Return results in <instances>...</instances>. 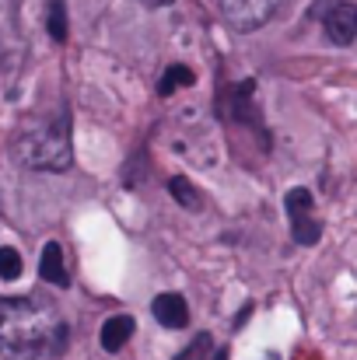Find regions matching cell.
Instances as JSON below:
<instances>
[{"instance_id": "cell-1", "label": "cell", "mask_w": 357, "mask_h": 360, "mask_svg": "<svg viewBox=\"0 0 357 360\" xmlns=\"http://www.w3.org/2000/svg\"><path fill=\"white\" fill-rule=\"evenodd\" d=\"M70 343V329L56 304L28 297H0V357L56 360Z\"/></svg>"}, {"instance_id": "cell-2", "label": "cell", "mask_w": 357, "mask_h": 360, "mask_svg": "<svg viewBox=\"0 0 357 360\" xmlns=\"http://www.w3.org/2000/svg\"><path fill=\"white\" fill-rule=\"evenodd\" d=\"M11 150L18 165L32 172H67L74 165V147H70V116L67 109H42L25 116L14 129Z\"/></svg>"}, {"instance_id": "cell-3", "label": "cell", "mask_w": 357, "mask_h": 360, "mask_svg": "<svg viewBox=\"0 0 357 360\" xmlns=\"http://www.w3.org/2000/svg\"><path fill=\"white\" fill-rule=\"evenodd\" d=\"M225 21L235 32H256L266 21H273V14L287 4V0H218Z\"/></svg>"}, {"instance_id": "cell-4", "label": "cell", "mask_w": 357, "mask_h": 360, "mask_svg": "<svg viewBox=\"0 0 357 360\" xmlns=\"http://www.w3.org/2000/svg\"><path fill=\"white\" fill-rule=\"evenodd\" d=\"M287 217H291V235L298 245H315L322 235V224L315 221V210H312V193L308 189H291L287 193Z\"/></svg>"}, {"instance_id": "cell-5", "label": "cell", "mask_w": 357, "mask_h": 360, "mask_svg": "<svg viewBox=\"0 0 357 360\" xmlns=\"http://www.w3.org/2000/svg\"><path fill=\"white\" fill-rule=\"evenodd\" d=\"M312 14H322L326 35H330L337 46H351V42H354V35H357L354 4H347V0H319Z\"/></svg>"}, {"instance_id": "cell-6", "label": "cell", "mask_w": 357, "mask_h": 360, "mask_svg": "<svg viewBox=\"0 0 357 360\" xmlns=\"http://www.w3.org/2000/svg\"><path fill=\"white\" fill-rule=\"evenodd\" d=\"M151 311H154V319L165 329H182L189 322V308H186V301L179 294H158L154 304H151Z\"/></svg>"}, {"instance_id": "cell-7", "label": "cell", "mask_w": 357, "mask_h": 360, "mask_svg": "<svg viewBox=\"0 0 357 360\" xmlns=\"http://www.w3.org/2000/svg\"><path fill=\"white\" fill-rule=\"evenodd\" d=\"M39 273L46 283L53 287H70V276H67V262H63V248L56 241H49L42 248V259H39Z\"/></svg>"}, {"instance_id": "cell-8", "label": "cell", "mask_w": 357, "mask_h": 360, "mask_svg": "<svg viewBox=\"0 0 357 360\" xmlns=\"http://www.w3.org/2000/svg\"><path fill=\"white\" fill-rule=\"evenodd\" d=\"M133 329H137V322L130 319V315H113L106 326H102V347L109 350V354H119L126 343H130V336H133Z\"/></svg>"}, {"instance_id": "cell-9", "label": "cell", "mask_w": 357, "mask_h": 360, "mask_svg": "<svg viewBox=\"0 0 357 360\" xmlns=\"http://www.w3.org/2000/svg\"><path fill=\"white\" fill-rule=\"evenodd\" d=\"M193 70L189 67H182V63H172L168 70H165V77H161V84H158V91L161 95H172L175 88H193Z\"/></svg>"}, {"instance_id": "cell-10", "label": "cell", "mask_w": 357, "mask_h": 360, "mask_svg": "<svg viewBox=\"0 0 357 360\" xmlns=\"http://www.w3.org/2000/svg\"><path fill=\"white\" fill-rule=\"evenodd\" d=\"M46 32H49L56 42L67 39V7H63V0H53V4L46 7Z\"/></svg>"}, {"instance_id": "cell-11", "label": "cell", "mask_w": 357, "mask_h": 360, "mask_svg": "<svg viewBox=\"0 0 357 360\" xmlns=\"http://www.w3.org/2000/svg\"><path fill=\"white\" fill-rule=\"evenodd\" d=\"M168 193H172V200H175L179 207H186V210H196V207H200V193H196V186H193L189 179H172V182H168Z\"/></svg>"}, {"instance_id": "cell-12", "label": "cell", "mask_w": 357, "mask_h": 360, "mask_svg": "<svg viewBox=\"0 0 357 360\" xmlns=\"http://www.w3.org/2000/svg\"><path fill=\"white\" fill-rule=\"evenodd\" d=\"M21 273V252H14V248H0V280H14Z\"/></svg>"}, {"instance_id": "cell-13", "label": "cell", "mask_w": 357, "mask_h": 360, "mask_svg": "<svg viewBox=\"0 0 357 360\" xmlns=\"http://www.w3.org/2000/svg\"><path fill=\"white\" fill-rule=\"evenodd\" d=\"M211 350H214L211 336H196L186 350H179V357H175V360H207V357H211Z\"/></svg>"}, {"instance_id": "cell-14", "label": "cell", "mask_w": 357, "mask_h": 360, "mask_svg": "<svg viewBox=\"0 0 357 360\" xmlns=\"http://www.w3.org/2000/svg\"><path fill=\"white\" fill-rule=\"evenodd\" d=\"M144 4H151V7H161V4H168V0H144Z\"/></svg>"}, {"instance_id": "cell-15", "label": "cell", "mask_w": 357, "mask_h": 360, "mask_svg": "<svg viewBox=\"0 0 357 360\" xmlns=\"http://www.w3.org/2000/svg\"><path fill=\"white\" fill-rule=\"evenodd\" d=\"M221 360H225V354H221Z\"/></svg>"}]
</instances>
